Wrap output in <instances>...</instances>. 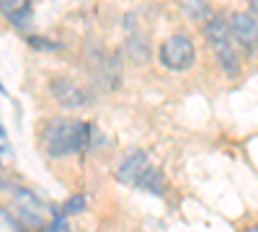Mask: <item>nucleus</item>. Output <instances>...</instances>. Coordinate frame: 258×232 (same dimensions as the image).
Here are the masks:
<instances>
[{
  "mask_svg": "<svg viewBox=\"0 0 258 232\" xmlns=\"http://www.w3.org/2000/svg\"><path fill=\"white\" fill-rule=\"evenodd\" d=\"M91 144V126L78 119H52L44 129V150L49 158L85 152Z\"/></svg>",
  "mask_w": 258,
  "mask_h": 232,
  "instance_id": "1",
  "label": "nucleus"
},
{
  "mask_svg": "<svg viewBox=\"0 0 258 232\" xmlns=\"http://www.w3.org/2000/svg\"><path fill=\"white\" fill-rule=\"evenodd\" d=\"M202 31H204V39H207L214 59H217L220 70L225 72V78H238L243 70V59L238 52L240 44L235 41V36L230 31V21L222 16H212L202 26Z\"/></svg>",
  "mask_w": 258,
  "mask_h": 232,
  "instance_id": "2",
  "label": "nucleus"
},
{
  "mask_svg": "<svg viewBox=\"0 0 258 232\" xmlns=\"http://www.w3.org/2000/svg\"><path fill=\"white\" fill-rule=\"evenodd\" d=\"M158 59L165 70H173V72H183L194 65L197 59V49H194V41L186 34H173L168 36L163 44L158 47Z\"/></svg>",
  "mask_w": 258,
  "mask_h": 232,
  "instance_id": "3",
  "label": "nucleus"
},
{
  "mask_svg": "<svg viewBox=\"0 0 258 232\" xmlns=\"http://www.w3.org/2000/svg\"><path fill=\"white\" fill-rule=\"evenodd\" d=\"M227 21H230V31H232L235 41L240 44V49H245L248 54H255L258 52V24L250 16V11H238Z\"/></svg>",
  "mask_w": 258,
  "mask_h": 232,
  "instance_id": "4",
  "label": "nucleus"
},
{
  "mask_svg": "<svg viewBox=\"0 0 258 232\" xmlns=\"http://www.w3.org/2000/svg\"><path fill=\"white\" fill-rule=\"evenodd\" d=\"M49 91H52L54 101L59 103L62 109L78 111L83 106H88V96H85V91H80L70 78H54L49 83Z\"/></svg>",
  "mask_w": 258,
  "mask_h": 232,
  "instance_id": "5",
  "label": "nucleus"
},
{
  "mask_svg": "<svg viewBox=\"0 0 258 232\" xmlns=\"http://www.w3.org/2000/svg\"><path fill=\"white\" fill-rule=\"evenodd\" d=\"M150 171V160H147V155L142 152V150H132L121 163H119V168H116V178L121 181V183H126V186H140V181L145 178V173Z\"/></svg>",
  "mask_w": 258,
  "mask_h": 232,
  "instance_id": "6",
  "label": "nucleus"
},
{
  "mask_svg": "<svg viewBox=\"0 0 258 232\" xmlns=\"http://www.w3.org/2000/svg\"><path fill=\"white\" fill-rule=\"evenodd\" d=\"M176 3L181 6L183 16L191 21V24H199V26H204L207 21L214 16V13H212V8H209L212 0H176Z\"/></svg>",
  "mask_w": 258,
  "mask_h": 232,
  "instance_id": "7",
  "label": "nucleus"
},
{
  "mask_svg": "<svg viewBox=\"0 0 258 232\" xmlns=\"http://www.w3.org/2000/svg\"><path fill=\"white\" fill-rule=\"evenodd\" d=\"M13 204H16L18 214H41V212H44V204L36 199V194L26 191V188H16Z\"/></svg>",
  "mask_w": 258,
  "mask_h": 232,
  "instance_id": "8",
  "label": "nucleus"
},
{
  "mask_svg": "<svg viewBox=\"0 0 258 232\" xmlns=\"http://www.w3.org/2000/svg\"><path fill=\"white\" fill-rule=\"evenodd\" d=\"M31 13V0H3V16L13 24L24 26V18Z\"/></svg>",
  "mask_w": 258,
  "mask_h": 232,
  "instance_id": "9",
  "label": "nucleus"
},
{
  "mask_svg": "<svg viewBox=\"0 0 258 232\" xmlns=\"http://www.w3.org/2000/svg\"><path fill=\"white\" fill-rule=\"evenodd\" d=\"M129 34V57H132L135 62H147L150 57V44H147V39H140L137 36V29H126Z\"/></svg>",
  "mask_w": 258,
  "mask_h": 232,
  "instance_id": "10",
  "label": "nucleus"
},
{
  "mask_svg": "<svg viewBox=\"0 0 258 232\" xmlns=\"http://www.w3.org/2000/svg\"><path fill=\"white\" fill-rule=\"evenodd\" d=\"M137 188H142V191H147V194L163 196V194H165V178H163V173H160V171L150 168V171L145 173V178L140 181V186H137Z\"/></svg>",
  "mask_w": 258,
  "mask_h": 232,
  "instance_id": "11",
  "label": "nucleus"
},
{
  "mask_svg": "<svg viewBox=\"0 0 258 232\" xmlns=\"http://www.w3.org/2000/svg\"><path fill=\"white\" fill-rule=\"evenodd\" d=\"M83 209H85V196H83V194H75L73 199H68V201H64L62 212H64V214L70 217V214H80Z\"/></svg>",
  "mask_w": 258,
  "mask_h": 232,
  "instance_id": "12",
  "label": "nucleus"
},
{
  "mask_svg": "<svg viewBox=\"0 0 258 232\" xmlns=\"http://www.w3.org/2000/svg\"><path fill=\"white\" fill-rule=\"evenodd\" d=\"M29 44H31L34 49H39V52H54V49H59L57 41H49V39H44V36H29Z\"/></svg>",
  "mask_w": 258,
  "mask_h": 232,
  "instance_id": "13",
  "label": "nucleus"
},
{
  "mask_svg": "<svg viewBox=\"0 0 258 232\" xmlns=\"http://www.w3.org/2000/svg\"><path fill=\"white\" fill-rule=\"evenodd\" d=\"M0 142H3V158H8V155H11V147H8V134H6V129H0Z\"/></svg>",
  "mask_w": 258,
  "mask_h": 232,
  "instance_id": "14",
  "label": "nucleus"
},
{
  "mask_svg": "<svg viewBox=\"0 0 258 232\" xmlns=\"http://www.w3.org/2000/svg\"><path fill=\"white\" fill-rule=\"evenodd\" d=\"M243 232H258V224H250V227H245Z\"/></svg>",
  "mask_w": 258,
  "mask_h": 232,
  "instance_id": "15",
  "label": "nucleus"
}]
</instances>
